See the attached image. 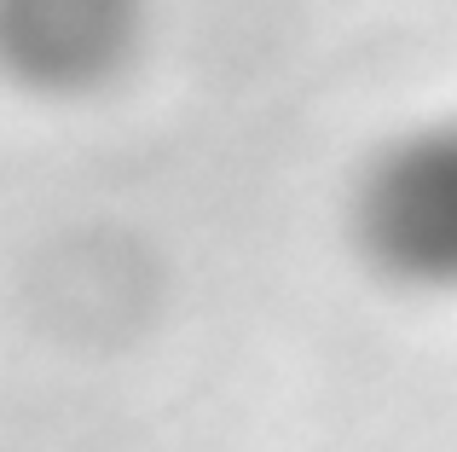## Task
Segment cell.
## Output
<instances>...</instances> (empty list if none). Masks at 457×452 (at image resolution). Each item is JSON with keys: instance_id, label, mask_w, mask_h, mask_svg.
I'll use <instances>...</instances> for the list:
<instances>
[{"instance_id": "obj_2", "label": "cell", "mask_w": 457, "mask_h": 452, "mask_svg": "<svg viewBox=\"0 0 457 452\" xmlns=\"http://www.w3.org/2000/svg\"><path fill=\"white\" fill-rule=\"evenodd\" d=\"M145 41V0H0L6 70L35 93H99Z\"/></svg>"}, {"instance_id": "obj_1", "label": "cell", "mask_w": 457, "mask_h": 452, "mask_svg": "<svg viewBox=\"0 0 457 452\" xmlns=\"http://www.w3.org/2000/svg\"><path fill=\"white\" fill-rule=\"evenodd\" d=\"M353 244L377 279L457 296V116L400 134L353 186Z\"/></svg>"}]
</instances>
